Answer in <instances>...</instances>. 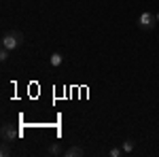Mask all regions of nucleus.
<instances>
[{"instance_id": "1", "label": "nucleus", "mask_w": 159, "mask_h": 157, "mask_svg": "<svg viewBox=\"0 0 159 157\" xmlns=\"http://www.w3.org/2000/svg\"><path fill=\"white\" fill-rule=\"evenodd\" d=\"M24 40H25V36L19 30H11V32H7L2 36V47L9 49V51H15V49H19L24 45Z\"/></svg>"}, {"instance_id": "2", "label": "nucleus", "mask_w": 159, "mask_h": 157, "mask_svg": "<svg viewBox=\"0 0 159 157\" xmlns=\"http://www.w3.org/2000/svg\"><path fill=\"white\" fill-rule=\"evenodd\" d=\"M0 136H2V142H15V140L19 138V130H17L15 125H11V123H4Z\"/></svg>"}, {"instance_id": "3", "label": "nucleus", "mask_w": 159, "mask_h": 157, "mask_svg": "<svg viewBox=\"0 0 159 157\" xmlns=\"http://www.w3.org/2000/svg\"><path fill=\"white\" fill-rule=\"evenodd\" d=\"M159 21H157V15H153V13H142L140 17H138V25L142 28V30H153L155 25H157Z\"/></svg>"}, {"instance_id": "4", "label": "nucleus", "mask_w": 159, "mask_h": 157, "mask_svg": "<svg viewBox=\"0 0 159 157\" xmlns=\"http://www.w3.org/2000/svg\"><path fill=\"white\" fill-rule=\"evenodd\" d=\"M81 155H85L83 146H70L68 151H64V157H81Z\"/></svg>"}, {"instance_id": "5", "label": "nucleus", "mask_w": 159, "mask_h": 157, "mask_svg": "<svg viewBox=\"0 0 159 157\" xmlns=\"http://www.w3.org/2000/svg\"><path fill=\"white\" fill-rule=\"evenodd\" d=\"M51 157H57V155H64V149H61L60 142H53V145L49 146V151H47Z\"/></svg>"}, {"instance_id": "6", "label": "nucleus", "mask_w": 159, "mask_h": 157, "mask_svg": "<svg viewBox=\"0 0 159 157\" xmlns=\"http://www.w3.org/2000/svg\"><path fill=\"white\" fill-rule=\"evenodd\" d=\"M49 62H51V66H55V68H57V66H61V62H64V58H61V53H57V51H55V53H51Z\"/></svg>"}, {"instance_id": "7", "label": "nucleus", "mask_w": 159, "mask_h": 157, "mask_svg": "<svg viewBox=\"0 0 159 157\" xmlns=\"http://www.w3.org/2000/svg\"><path fill=\"white\" fill-rule=\"evenodd\" d=\"M134 146H136L134 140H125L121 149H123V153H132V151H134Z\"/></svg>"}, {"instance_id": "8", "label": "nucleus", "mask_w": 159, "mask_h": 157, "mask_svg": "<svg viewBox=\"0 0 159 157\" xmlns=\"http://www.w3.org/2000/svg\"><path fill=\"white\" fill-rule=\"evenodd\" d=\"M9 145H11V142H2V149H0V155H2V157H9V155L13 153Z\"/></svg>"}, {"instance_id": "9", "label": "nucleus", "mask_w": 159, "mask_h": 157, "mask_svg": "<svg viewBox=\"0 0 159 157\" xmlns=\"http://www.w3.org/2000/svg\"><path fill=\"white\" fill-rule=\"evenodd\" d=\"M9 53H11L9 49H4V47L0 49V62H7V60H9Z\"/></svg>"}, {"instance_id": "10", "label": "nucleus", "mask_w": 159, "mask_h": 157, "mask_svg": "<svg viewBox=\"0 0 159 157\" xmlns=\"http://www.w3.org/2000/svg\"><path fill=\"white\" fill-rule=\"evenodd\" d=\"M121 153H123V149H117V146H112V149L108 151V155H110V157H119Z\"/></svg>"}, {"instance_id": "11", "label": "nucleus", "mask_w": 159, "mask_h": 157, "mask_svg": "<svg viewBox=\"0 0 159 157\" xmlns=\"http://www.w3.org/2000/svg\"><path fill=\"white\" fill-rule=\"evenodd\" d=\"M157 21H159V13H157Z\"/></svg>"}]
</instances>
